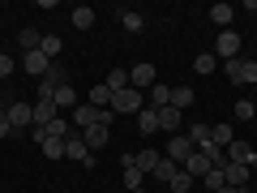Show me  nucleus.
<instances>
[{"label":"nucleus","instance_id":"nucleus-25","mask_svg":"<svg viewBox=\"0 0 257 193\" xmlns=\"http://www.w3.org/2000/svg\"><path fill=\"white\" fill-rule=\"evenodd\" d=\"M184 172H189V176H193V180L202 184V176H206V172H210V163H206V159H202V155H193V159H189V163H184Z\"/></svg>","mask_w":257,"mask_h":193},{"label":"nucleus","instance_id":"nucleus-5","mask_svg":"<svg viewBox=\"0 0 257 193\" xmlns=\"http://www.w3.org/2000/svg\"><path fill=\"white\" fill-rule=\"evenodd\" d=\"M155 64L150 60H142V64H133V69H128V86H133V90H150V86H155Z\"/></svg>","mask_w":257,"mask_h":193},{"label":"nucleus","instance_id":"nucleus-42","mask_svg":"<svg viewBox=\"0 0 257 193\" xmlns=\"http://www.w3.org/2000/svg\"><path fill=\"white\" fill-rule=\"evenodd\" d=\"M128 193H146V189H128Z\"/></svg>","mask_w":257,"mask_h":193},{"label":"nucleus","instance_id":"nucleus-2","mask_svg":"<svg viewBox=\"0 0 257 193\" xmlns=\"http://www.w3.org/2000/svg\"><path fill=\"white\" fill-rule=\"evenodd\" d=\"M163 155L172 159L176 167H184V163H189L193 155H197V146H193V142H189V133H176V138L167 142V150H163Z\"/></svg>","mask_w":257,"mask_h":193},{"label":"nucleus","instance_id":"nucleus-39","mask_svg":"<svg viewBox=\"0 0 257 193\" xmlns=\"http://www.w3.org/2000/svg\"><path fill=\"white\" fill-rule=\"evenodd\" d=\"M244 167H248V172H257V150H253V155H248V163H244Z\"/></svg>","mask_w":257,"mask_h":193},{"label":"nucleus","instance_id":"nucleus-8","mask_svg":"<svg viewBox=\"0 0 257 193\" xmlns=\"http://www.w3.org/2000/svg\"><path fill=\"white\" fill-rule=\"evenodd\" d=\"M22 64H26V73H30V77H39V82H43L47 69H52V60H47L43 52H26V56H22Z\"/></svg>","mask_w":257,"mask_h":193},{"label":"nucleus","instance_id":"nucleus-28","mask_svg":"<svg viewBox=\"0 0 257 193\" xmlns=\"http://www.w3.org/2000/svg\"><path fill=\"white\" fill-rule=\"evenodd\" d=\"M189 103H193V90H189V86H172V108H189Z\"/></svg>","mask_w":257,"mask_h":193},{"label":"nucleus","instance_id":"nucleus-1","mask_svg":"<svg viewBox=\"0 0 257 193\" xmlns=\"http://www.w3.org/2000/svg\"><path fill=\"white\" fill-rule=\"evenodd\" d=\"M142 108H146V99H142V90H133V86L120 90V94H111V112H116V116H128V112L138 116Z\"/></svg>","mask_w":257,"mask_h":193},{"label":"nucleus","instance_id":"nucleus-7","mask_svg":"<svg viewBox=\"0 0 257 193\" xmlns=\"http://www.w3.org/2000/svg\"><path fill=\"white\" fill-rule=\"evenodd\" d=\"M94 150L86 146L82 142V133H69V138H64V159H73V163H82V159H90Z\"/></svg>","mask_w":257,"mask_h":193},{"label":"nucleus","instance_id":"nucleus-15","mask_svg":"<svg viewBox=\"0 0 257 193\" xmlns=\"http://www.w3.org/2000/svg\"><path fill=\"white\" fill-rule=\"evenodd\" d=\"M176 172H180V167H176V163H172V159H167V155H163V159H159V163H155V172H150V176H155V180H159V184H172V180H176Z\"/></svg>","mask_w":257,"mask_h":193},{"label":"nucleus","instance_id":"nucleus-11","mask_svg":"<svg viewBox=\"0 0 257 193\" xmlns=\"http://www.w3.org/2000/svg\"><path fill=\"white\" fill-rule=\"evenodd\" d=\"M223 180H227L231 189H244L248 184V167L244 163H223Z\"/></svg>","mask_w":257,"mask_h":193},{"label":"nucleus","instance_id":"nucleus-13","mask_svg":"<svg viewBox=\"0 0 257 193\" xmlns=\"http://www.w3.org/2000/svg\"><path fill=\"white\" fill-rule=\"evenodd\" d=\"M138 133H142V138L159 133V112H155V108H142V112H138Z\"/></svg>","mask_w":257,"mask_h":193},{"label":"nucleus","instance_id":"nucleus-23","mask_svg":"<svg viewBox=\"0 0 257 193\" xmlns=\"http://www.w3.org/2000/svg\"><path fill=\"white\" fill-rule=\"evenodd\" d=\"M73 26L77 30H90L94 26V9H90V5H77V9H73Z\"/></svg>","mask_w":257,"mask_h":193},{"label":"nucleus","instance_id":"nucleus-16","mask_svg":"<svg viewBox=\"0 0 257 193\" xmlns=\"http://www.w3.org/2000/svg\"><path fill=\"white\" fill-rule=\"evenodd\" d=\"M167 103H172V86L155 82V86H150V108H155V112H163Z\"/></svg>","mask_w":257,"mask_h":193},{"label":"nucleus","instance_id":"nucleus-20","mask_svg":"<svg viewBox=\"0 0 257 193\" xmlns=\"http://www.w3.org/2000/svg\"><path fill=\"white\" fill-rule=\"evenodd\" d=\"M248 155H253V146H248V142H240V138H231V146H227V163H248Z\"/></svg>","mask_w":257,"mask_h":193},{"label":"nucleus","instance_id":"nucleus-26","mask_svg":"<svg viewBox=\"0 0 257 193\" xmlns=\"http://www.w3.org/2000/svg\"><path fill=\"white\" fill-rule=\"evenodd\" d=\"M210 142L227 150V146H231V125H210Z\"/></svg>","mask_w":257,"mask_h":193},{"label":"nucleus","instance_id":"nucleus-31","mask_svg":"<svg viewBox=\"0 0 257 193\" xmlns=\"http://www.w3.org/2000/svg\"><path fill=\"white\" fill-rule=\"evenodd\" d=\"M189 142H193V146H206V142H210V125H202V120H197V125L189 129Z\"/></svg>","mask_w":257,"mask_h":193},{"label":"nucleus","instance_id":"nucleus-35","mask_svg":"<svg viewBox=\"0 0 257 193\" xmlns=\"http://www.w3.org/2000/svg\"><path fill=\"white\" fill-rule=\"evenodd\" d=\"M253 112H257L253 103H248V99H240V103H236V112H231V120H253Z\"/></svg>","mask_w":257,"mask_h":193},{"label":"nucleus","instance_id":"nucleus-38","mask_svg":"<svg viewBox=\"0 0 257 193\" xmlns=\"http://www.w3.org/2000/svg\"><path fill=\"white\" fill-rule=\"evenodd\" d=\"M9 133H13V125H9V116L0 112V138H9Z\"/></svg>","mask_w":257,"mask_h":193},{"label":"nucleus","instance_id":"nucleus-41","mask_svg":"<svg viewBox=\"0 0 257 193\" xmlns=\"http://www.w3.org/2000/svg\"><path fill=\"white\" fill-rule=\"evenodd\" d=\"M244 9H253V13H257V0H248V5H244Z\"/></svg>","mask_w":257,"mask_h":193},{"label":"nucleus","instance_id":"nucleus-24","mask_svg":"<svg viewBox=\"0 0 257 193\" xmlns=\"http://www.w3.org/2000/svg\"><path fill=\"white\" fill-rule=\"evenodd\" d=\"M90 108H111V90H107L103 82L90 86Z\"/></svg>","mask_w":257,"mask_h":193},{"label":"nucleus","instance_id":"nucleus-9","mask_svg":"<svg viewBox=\"0 0 257 193\" xmlns=\"http://www.w3.org/2000/svg\"><path fill=\"white\" fill-rule=\"evenodd\" d=\"M56 116H60V108H56L52 99H39V103H35V125H30V129H47Z\"/></svg>","mask_w":257,"mask_h":193},{"label":"nucleus","instance_id":"nucleus-4","mask_svg":"<svg viewBox=\"0 0 257 193\" xmlns=\"http://www.w3.org/2000/svg\"><path fill=\"white\" fill-rule=\"evenodd\" d=\"M214 56H223V60H240V35H236V30H219V39H214Z\"/></svg>","mask_w":257,"mask_h":193},{"label":"nucleus","instance_id":"nucleus-12","mask_svg":"<svg viewBox=\"0 0 257 193\" xmlns=\"http://www.w3.org/2000/svg\"><path fill=\"white\" fill-rule=\"evenodd\" d=\"M159 159H163L159 150H133V167H138L142 176H150V172H155V163H159Z\"/></svg>","mask_w":257,"mask_h":193},{"label":"nucleus","instance_id":"nucleus-36","mask_svg":"<svg viewBox=\"0 0 257 193\" xmlns=\"http://www.w3.org/2000/svg\"><path fill=\"white\" fill-rule=\"evenodd\" d=\"M13 69H18V60H13V56H9V52H0V77H9V73H13Z\"/></svg>","mask_w":257,"mask_h":193},{"label":"nucleus","instance_id":"nucleus-22","mask_svg":"<svg viewBox=\"0 0 257 193\" xmlns=\"http://www.w3.org/2000/svg\"><path fill=\"white\" fill-rule=\"evenodd\" d=\"M120 26H124L128 35H138V30H146V18H142V13H133V9H124V13H120Z\"/></svg>","mask_w":257,"mask_h":193},{"label":"nucleus","instance_id":"nucleus-10","mask_svg":"<svg viewBox=\"0 0 257 193\" xmlns=\"http://www.w3.org/2000/svg\"><path fill=\"white\" fill-rule=\"evenodd\" d=\"M107 138H111L107 125H90V129H82V142H86L90 150H103V146H107Z\"/></svg>","mask_w":257,"mask_h":193},{"label":"nucleus","instance_id":"nucleus-40","mask_svg":"<svg viewBox=\"0 0 257 193\" xmlns=\"http://www.w3.org/2000/svg\"><path fill=\"white\" fill-rule=\"evenodd\" d=\"M214 193H240V189H231V184H223V189H214Z\"/></svg>","mask_w":257,"mask_h":193},{"label":"nucleus","instance_id":"nucleus-29","mask_svg":"<svg viewBox=\"0 0 257 193\" xmlns=\"http://www.w3.org/2000/svg\"><path fill=\"white\" fill-rule=\"evenodd\" d=\"M223 184H227V180H223V167H210V172L202 176V189H210V193H214V189H223Z\"/></svg>","mask_w":257,"mask_h":193},{"label":"nucleus","instance_id":"nucleus-27","mask_svg":"<svg viewBox=\"0 0 257 193\" xmlns=\"http://www.w3.org/2000/svg\"><path fill=\"white\" fill-rule=\"evenodd\" d=\"M60 47H64V43H60V39H56V35H43V43H39V52H43L47 60L56 64V56H60Z\"/></svg>","mask_w":257,"mask_h":193},{"label":"nucleus","instance_id":"nucleus-3","mask_svg":"<svg viewBox=\"0 0 257 193\" xmlns=\"http://www.w3.org/2000/svg\"><path fill=\"white\" fill-rule=\"evenodd\" d=\"M5 116H9V125H13V133H22V129L26 125H35V103H9V108H5Z\"/></svg>","mask_w":257,"mask_h":193},{"label":"nucleus","instance_id":"nucleus-17","mask_svg":"<svg viewBox=\"0 0 257 193\" xmlns=\"http://www.w3.org/2000/svg\"><path fill=\"white\" fill-rule=\"evenodd\" d=\"M231 18H236V9H231V5H210V22H214V26L231 30Z\"/></svg>","mask_w":257,"mask_h":193},{"label":"nucleus","instance_id":"nucleus-14","mask_svg":"<svg viewBox=\"0 0 257 193\" xmlns=\"http://www.w3.org/2000/svg\"><path fill=\"white\" fill-rule=\"evenodd\" d=\"M52 103H56V108H60V112H73V108H77V90H73V86H69V82H64L60 90L52 94Z\"/></svg>","mask_w":257,"mask_h":193},{"label":"nucleus","instance_id":"nucleus-32","mask_svg":"<svg viewBox=\"0 0 257 193\" xmlns=\"http://www.w3.org/2000/svg\"><path fill=\"white\" fill-rule=\"evenodd\" d=\"M142 180H146V176H142V172H138L133 163H124V184H128V189H146Z\"/></svg>","mask_w":257,"mask_h":193},{"label":"nucleus","instance_id":"nucleus-6","mask_svg":"<svg viewBox=\"0 0 257 193\" xmlns=\"http://www.w3.org/2000/svg\"><path fill=\"white\" fill-rule=\"evenodd\" d=\"M30 138L39 142V150H43L47 159H64V142H60V138H52L47 129H30Z\"/></svg>","mask_w":257,"mask_h":193},{"label":"nucleus","instance_id":"nucleus-34","mask_svg":"<svg viewBox=\"0 0 257 193\" xmlns=\"http://www.w3.org/2000/svg\"><path fill=\"white\" fill-rule=\"evenodd\" d=\"M240 82H257V60H240Z\"/></svg>","mask_w":257,"mask_h":193},{"label":"nucleus","instance_id":"nucleus-18","mask_svg":"<svg viewBox=\"0 0 257 193\" xmlns=\"http://www.w3.org/2000/svg\"><path fill=\"white\" fill-rule=\"evenodd\" d=\"M39 43H43V35H39L35 26H26V30L18 35V47H22V56H26V52H39Z\"/></svg>","mask_w":257,"mask_h":193},{"label":"nucleus","instance_id":"nucleus-21","mask_svg":"<svg viewBox=\"0 0 257 193\" xmlns=\"http://www.w3.org/2000/svg\"><path fill=\"white\" fill-rule=\"evenodd\" d=\"M103 86H107L111 94H120V90H128V73H124V69H111V73L103 77Z\"/></svg>","mask_w":257,"mask_h":193},{"label":"nucleus","instance_id":"nucleus-33","mask_svg":"<svg viewBox=\"0 0 257 193\" xmlns=\"http://www.w3.org/2000/svg\"><path fill=\"white\" fill-rule=\"evenodd\" d=\"M214 64H219L214 52H197V73H214Z\"/></svg>","mask_w":257,"mask_h":193},{"label":"nucleus","instance_id":"nucleus-37","mask_svg":"<svg viewBox=\"0 0 257 193\" xmlns=\"http://www.w3.org/2000/svg\"><path fill=\"white\" fill-rule=\"evenodd\" d=\"M223 73H227V82H240V60H223Z\"/></svg>","mask_w":257,"mask_h":193},{"label":"nucleus","instance_id":"nucleus-30","mask_svg":"<svg viewBox=\"0 0 257 193\" xmlns=\"http://www.w3.org/2000/svg\"><path fill=\"white\" fill-rule=\"evenodd\" d=\"M193 184H197V180H193V176H189V172H184V167H180V172H176V180L167 184V189H172V193H189Z\"/></svg>","mask_w":257,"mask_h":193},{"label":"nucleus","instance_id":"nucleus-19","mask_svg":"<svg viewBox=\"0 0 257 193\" xmlns=\"http://www.w3.org/2000/svg\"><path fill=\"white\" fill-rule=\"evenodd\" d=\"M180 120H184V112H180V108H172V103L159 112V129H172V133H176V129H180Z\"/></svg>","mask_w":257,"mask_h":193}]
</instances>
